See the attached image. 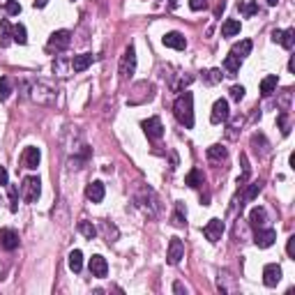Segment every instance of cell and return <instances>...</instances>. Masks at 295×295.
Listing matches in <instances>:
<instances>
[{"label": "cell", "instance_id": "6da1fadb", "mask_svg": "<svg viewBox=\"0 0 295 295\" xmlns=\"http://www.w3.org/2000/svg\"><path fill=\"white\" fill-rule=\"evenodd\" d=\"M173 113L180 125H185L187 129L194 127V95L191 92H182L180 97L175 99Z\"/></svg>", "mask_w": 295, "mask_h": 295}, {"label": "cell", "instance_id": "7a4b0ae2", "mask_svg": "<svg viewBox=\"0 0 295 295\" xmlns=\"http://www.w3.org/2000/svg\"><path fill=\"white\" fill-rule=\"evenodd\" d=\"M134 72H136V49H134V46H127L125 53H122V60H120V79L127 81Z\"/></svg>", "mask_w": 295, "mask_h": 295}, {"label": "cell", "instance_id": "3957f363", "mask_svg": "<svg viewBox=\"0 0 295 295\" xmlns=\"http://www.w3.org/2000/svg\"><path fill=\"white\" fill-rule=\"evenodd\" d=\"M42 182H39V178H26L21 185V198L26 201V203H35L39 198V194H42V187H39Z\"/></svg>", "mask_w": 295, "mask_h": 295}, {"label": "cell", "instance_id": "277c9868", "mask_svg": "<svg viewBox=\"0 0 295 295\" xmlns=\"http://www.w3.org/2000/svg\"><path fill=\"white\" fill-rule=\"evenodd\" d=\"M141 127H143L145 136L150 138V141H159V138L164 136V125H161V120H159L157 115H152V118L143 120L141 122Z\"/></svg>", "mask_w": 295, "mask_h": 295}, {"label": "cell", "instance_id": "5b68a950", "mask_svg": "<svg viewBox=\"0 0 295 295\" xmlns=\"http://www.w3.org/2000/svg\"><path fill=\"white\" fill-rule=\"evenodd\" d=\"M228 115H231V111H228V102L226 99H217V102L212 104L210 122L212 125H221V122L228 120Z\"/></svg>", "mask_w": 295, "mask_h": 295}, {"label": "cell", "instance_id": "8992f818", "mask_svg": "<svg viewBox=\"0 0 295 295\" xmlns=\"http://www.w3.org/2000/svg\"><path fill=\"white\" fill-rule=\"evenodd\" d=\"M274 240H277V231H272V228H258L256 235H254V244H256L258 249L272 247Z\"/></svg>", "mask_w": 295, "mask_h": 295}, {"label": "cell", "instance_id": "52a82bcc", "mask_svg": "<svg viewBox=\"0 0 295 295\" xmlns=\"http://www.w3.org/2000/svg\"><path fill=\"white\" fill-rule=\"evenodd\" d=\"M69 42H72V32L69 30H58V32H53L51 37H49V49H55V51H65L69 46Z\"/></svg>", "mask_w": 295, "mask_h": 295}, {"label": "cell", "instance_id": "ba28073f", "mask_svg": "<svg viewBox=\"0 0 295 295\" xmlns=\"http://www.w3.org/2000/svg\"><path fill=\"white\" fill-rule=\"evenodd\" d=\"M203 235L210 240V242H219L221 235H224V221L221 219H210L203 226Z\"/></svg>", "mask_w": 295, "mask_h": 295}, {"label": "cell", "instance_id": "9c48e42d", "mask_svg": "<svg viewBox=\"0 0 295 295\" xmlns=\"http://www.w3.org/2000/svg\"><path fill=\"white\" fill-rule=\"evenodd\" d=\"M281 281V268L277 263H268L263 268V284L268 288H274Z\"/></svg>", "mask_w": 295, "mask_h": 295}, {"label": "cell", "instance_id": "30bf717a", "mask_svg": "<svg viewBox=\"0 0 295 295\" xmlns=\"http://www.w3.org/2000/svg\"><path fill=\"white\" fill-rule=\"evenodd\" d=\"M182 256H185V244H182V240H180V238H171V242H168L166 261L171 265H178Z\"/></svg>", "mask_w": 295, "mask_h": 295}, {"label": "cell", "instance_id": "8fae6325", "mask_svg": "<svg viewBox=\"0 0 295 295\" xmlns=\"http://www.w3.org/2000/svg\"><path fill=\"white\" fill-rule=\"evenodd\" d=\"M0 247L7 251H14L19 247V233L14 228H0Z\"/></svg>", "mask_w": 295, "mask_h": 295}, {"label": "cell", "instance_id": "7c38bea8", "mask_svg": "<svg viewBox=\"0 0 295 295\" xmlns=\"http://www.w3.org/2000/svg\"><path fill=\"white\" fill-rule=\"evenodd\" d=\"M90 272L92 277H97V279H104L106 274H108V263H106L104 256H92L90 258Z\"/></svg>", "mask_w": 295, "mask_h": 295}, {"label": "cell", "instance_id": "4fadbf2b", "mask_svg": "<svg viewBox=\"0 0 295 295\" xmlns=\"http://www.w3.org/2000/svg\"><path fill=\"white\" fill-rule=\"evenodd\" d=\"M161 42H164V46L175 49V51H182V49L187 46V39H185L182 32H166V35L161 37Z\"/></svg>", "mask_w": 295, "mask_h": 295}, {"label": "cell", "instance_id": "5bb4252c", "mask_svg": "<svg viewBox=\"0 0 295 295\" xmlns=\"http://www.w3.org/2000/svg\"><path fill=\"white\" fill-rule=\"evenodd\" d=\"M39 159H42V152L35 145H28L23 150V166L26 168H37L39 166Z\"/></svg>", "mask_w": 295, "mask_h": 295}, {"label": "cell", "instance_id": "9a60e30c", "mask_svg": "<svg viewBox=\"0 0 295 295\" xmlns=\"http://www.w3.org/2000/svg\"><path fill=\"white\" fill-rule=\"evenodd\" d=\"M85 196L90 198L92 203H102V201H104V185L99 180L90 182V185L85 187Z\"/></svg>", "mask_w": 295, "mask_h": 295}, {"label": "cell", "instance_id": "2e32d148", "mask_svg": "<svg viewBox=\"0 0 295 295\" xmlns=\"http://www.w3.org/2000/svg\"><path fill=\"white\" fill-rule=\"evenodd\" d=\"M92 60H95V55H92V53H81V55H74V60H72V69H74L76 74H81V72H85V69L90 67Z\"/></svg>", "mask_w": 295, "mask_h": 295}, {"label": "cell", "instance_id": "e0dca14e", "mask_svg": "<svg viewBox=\"0 0 295 295\" xmlns=\"http://www.w3.org/2000/svg\"><path fill=\"white\" fill-rule=\"evenodd\" d=\"M249 224H251L254 228H263L265 224H268V212H265L261 205L251 208V212H249Z\"/></svg>", "mask_w": 295, "mask_h": 295}, {"label": "cell", "instance_id": "ac0fdd59", "mask_svg": "<svg viewBox=\"0 0 295 295\" xmlns=\"http://www.w3.org/2000/svg\"><path fill=\"white\" fill-rule=\"evenodd\" d=\"M12 39H14V28L9 26L7 19H2L0 21V46H9Z\"/></svg>", "mask_w": 295, "mask_h": 295}, {"label": "cell", "instance_id": "d6986e66", "mask_svg": "<svg viewBox=\"0 0 295 295\" xmlns=\"http://www.w3.org/2000/svg\"><path fill=\"white\" fill-rule=\"evenodd\" d=\"M277 85H279V79H277V74L265 76L263 81H261V92H263L265 97H270V95L277 90Z\"/></svg>", "mask_w": 295, "mask_h": 295}, {"label": "cell", "instance_id": "ffe728a7", "mask_svg": "<svg viewBox=\"0 0 295 295\" xmlns=\"http://www.w3.org/2000/svg\"><path fill=\"white\" fill-rule=\"evenodd\" d=\"M240 65H242V60H240L238 55H233V53H228L226 60H224V69H226L231 76H235L238 72H240Z\"/></svg>", "mask_w": 295, "mask_h": 295}, {"label": "cell", "instance_id": "44dd1931", "mask_svg": "<svg viewBox=\"0 0 295 295\" xmlns=\"http://www.w3.org/2000/svg\"><path fill=\"white\" fill-rule=\"evenodd\" d=\"M240 21H235V19H228V21H224V26H221V35L224 37H235L238 32H240Z\"/></svg>", "mask_w": 295, "mask_h": 295}, {"label": "cell", "instance_id": "7402d4cb", "mask_svg": "<svg viewBox=\"0 0 295 295\" xmlns=\"http://www.w3.org/2000/svg\"><path fill=\"white\" fill-rule=\"evenodd\" d=\"M185 185H187V187H191V189H198V187L203 185V173H201L198 168H191L189 175L185 178Z\"/></svg>", "mask_w": 295, "mask_h": 295}, {"label": "cell", "instance_id": "603a6c76", "mask_svg": "<svg viewBox=\"0 0 295 295\" xmlns=\"http://www.w3.org/2000/svg\"><path fill=\"white\" fill-rule=\"evenodd\" d=\"M69 270H72V272H81V270H83V254L79 249H74L69 254Z\"/></svg>", "mask_w": 295, "mask_h": 295}, {"label": "cell", "instance_id": "cb8c5ba5", "mask_svg": "<svg viewBox=\"0 0 295 295\" xmlns=\"http://www.w3.org/2000/svg\"><path fill=\"white\" fill-rule=\"evenodd\" d=\"M231 53H233V55H238V58L242 60L244 55H249V53H251V42H249V39H242V42H238V44L231 49Z\"/></svg>", "mask_w": 295, "mask_h": 295}, {"label": "cell", "instance_id": "d4e9b609", "mask_svg": "<svg viewBox=\"0 0 295 295\" xmlns=\"http://www.w3.org/2000/svg\"><path fill=\"white\" fill-rule=\"evenodd\" d=\"M279 44L286 49V51H291L295 44V30L293 28H288V30H281V37H279Z\"/></svg>", "mask_w": 295, "mask_h": 295}, {"label": "cell", "instance_id": "484cf974", "mask_svg": "<svg viewBox=\"0 0 295 295\" xmlns=\"http://www.w3.org/2000/svg\"><path fill=\"white\" fill-rule=\"evenodd\" d=\"M79 233L83 235V238H88V240H92L97 235V228L92 226L90 221H79Z\"/></svg>", "mask_w": 295, "mask_h": 295}, {"label": "cell", "instance_id": "4316f807", "mask_svg": "<svg viewBox=\"0 0 295 295\" xmlns=\"http://www.w3.org/2000/svg\"><path fill=\"white\" fill-rule=\"evenodd\" d=\"M261 189H263V180H254V182L249 185V189L244 191V198H247V201L256 198L258 194H261Z\"/></svg>", "mask_w": 295, "mask_h": 295}, {"label": "cell", "instance_id": "83f0119b", "mask_svg": "<svg viewBox=\"0 0 295 295\" xmlns=\"http://www.w3.org/2000/svg\"><path fill=\"white\" fill-rule=\"evenodd\" d=\"M226 148H224V145H210V148H208V157L210 159H226Z\"/></svg>", "mask_w": 295, "mask_h": 295}, {"label": "cell", "instance_id": "f1b7e54d", "mask_svg": "<svg viewBox=\"0 0 295 295\" xmlns=\"http://www.w3.org/2000/svg\"><path fill=\"white\" fill-rule=\"evenodd\" d=\"M9 95H12V83H9L7 76H2L0 79V102H5Z\"/></svg>", "mask_w": 295, "mask_h": 295}, {"label": "cell", "instance_id": "f546056e", "mask_svg": "<svg viewBox=\"0 0 295 295\" xmlns=\"http://www.w3.org/2000/svg\"><path fill=\"white\" fill-rule=\"evenodd\" d=\"M7 187H9V210L16 212L19 210V189L14 185H7Z\"/></svg>", "mask_w": 295, "mask_h": 295}, {"label": "cell", "instance_id": "4dcf8cb0", "mask_svg": "<svg viewBox=\"0 0 295 295\" xmlns=\"http://www.w3.org/2000/svg\"><path fill=\"white\" fill-rule=\"evenodd\" d=\"M185 219H187L185 208H182V203H178L175 205V215H173V226H185Z\"/></svg>", "mask_w": 295, "mask_h": 295}, {"label": "cell", "instance_id": "1f68e13d", "mask_svg": "<svg viewBox=\"0 0 295 295\" xmlns=\"http://www.w3.org/2000/svg\"><path fill=\"white\" fill-rule=\"evenodd\" d=\"M14 42H19V44H26V42H28V35H26V26H23V23H16L14 26Z\"/></svg>", "mask_w": 295, "mask_h": 295}, {"label": "cell", "instance_id": "d6a6232c", "mask_svg": "<svg viewBox=\"0 0 295 295\" xmlns=\"http://www.w3.org/2000/svg\"><path fill=\"white\" fill-rule=\"evenodd\" d=\"M238 9H240L244 16H254V14L258 12V5H256V2H249V5H244V2H238Z\"/></svg>", "mask_w": 295, "mask_h": 295}, {"label": "cell", "instance_id": "836d02e7", "mask_svg": "<svg viewBox=\"0 0 295 295\" xmlns=\"http://www.w3.org/2000/svg\"><path fill=\"white\" fill-rule=\"evenodd\" d=\"M242 97H244V88L242 85H233V88H231V99H233V102H240Z\"/></svg>", "mask_w": 295, "mask_h": 295}, {"label": "cell", "instance_id": "e575fe53", "mask_svg": "<svg viewBox=\"0 0 295 295\" xmlns=\"http://www.w3.org/2000/svg\"><path fill=\"white\" fill-rule=\"evenodd\" d=\"M5 7H7V14H12V16H16L19 12H21V5L14 2V0H7V2H5Z\"/></svg>", "mask_w": 295, "mask_h": 295}, {"label": "cell", "instance_id": "d590c367", "mask_svg": "<svg viewBox=\"0 0 295 295\" xmlns=\"http://www.w3.org/2000/svg\"><path fill=\"white\" fill-rule=\"evenodd\" d=\"M205 79H208V83H217V81H221V72L219 69H210Z\"/></svg>", "mask_w": 295, "mask_h": 295}, {"label": "cell", "instance_id": "8d00e7d4", "mask_svg": "<svg viewBox=\"0 0 295 295\" xmlns=\"http://www.w3.org/2000/svg\"><path fill=\"white\" fill-rule=\"evenodd\" d=\"M189 7L194 9V12H201V9L208 7V0H189Z\"/></svg>", "mask_w": 295, "mask_h": 295}, {"label": "cell", "instance_id": "74e56055", "mask_svg": "<svg viewBox=\"0 0 295 295\" xmlns=\"http://www.w3.org/2000/svg\"><path fill=\"white\" fill-rule=\"evenodd\" d=\"M279 127H281V134H284V136H288L291 127H288V122H286V113H279Z\"/></svg>", "mask_w": 295, "mask_h": 295}, {"label": "cell", "instance_id": "f35d334b", "mask_svg": "<svg viewBox=\"0 0 295 295\" xmlns=\"http://www.w3.org/2000/svg\"><path fill=\"white\" fill-rule=\"evenodd\" d=\"M286 254H288V256H291V258H295V235H291V238H288Z\"/></svg>", "mask_w": 295, "mask_h": 295}, {"label": "cell", "instance_id": "ab89813d", "mask_svg": "<svg viewBox=\"0 0 295 295\" xmlns=\"http://www.w3.org/2000/svg\"><path fill=\"white\" fill-rule=\"evenodd\" d=\"M7 180H9L7 168H5V166H0V185H7Z\"/></svg>", "mask_w": 295, "mask_h": 295}, {"label": "cell", "instance_id": "60d3db41", "mask_svg": "<svg viewBox=\"0 0 295 295\" xmlns=\"http://www.w3.org/2000/svg\"><path fill=\"white\" fill-rule=\"evenodd\" d=\"M224 9H226V2L221 0L219 5H217V9H215V16H221V14H224Z\"/></svg>", "mask_w": 295, "mask_h": 295}, {"label": "cell", "instance_id": "b9f144b4", "mask_svg": "<svg viewBox=\"0 0 295 295\" xmlns=\"http://www.w3.org/2000/svg\"><path fill=\"white\" fill-rule=\"evenodd\" d=\"M173 291H175V293H187V288L182 286L180 281H175V284H173Z\"/></svg>", "mask_w": 295, "mask_h": 295}, {"label": "cell", "instance_id": "7bdbcfd3", "mask_svg": "<svg viewBox=\"0 0 295 295\" xmlns=\"http://www.w3.org/2000/svg\"><path fill=\"white\" fill-rule=\"evenodd\" d=\"M279 37H281V30H272V42L279 44Z\"/></svg>", "mask_w": 295, "mask_h": 295}, {"label": "cell", "instance_id": "ee69618b", "mask_svg": "<svg viewBox=\"0 0 295 295\" xmlns=\"http://www.w3.org/2000/svg\"><path fill=\"white\" fill-rule=\"evenodd\" d=\"M265 2H268V5H270V7H274V5H277V2H279V0H265Z\"/></svg>", "mask_w": 295, "mask_h": 295}]
</instances>
